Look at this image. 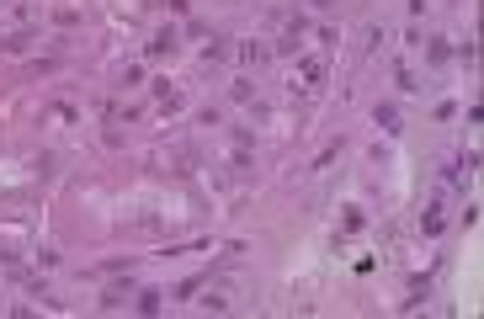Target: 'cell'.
<instances>
[{
	"label": "cell",
	"instance_id": "6da1fadb",
	"mask_svg": "<svg viewBox=\"0 0 484 319\" xmlns=\"http://www.w3.org/2000/svg\"><path fill=\"white\" fill-rule=\"evenodd\" d=\"M442 208H447V197L437 192V197L426 202V213H421V229H426V234H442V224H447V213H442Z\"/></svg>",
	"mask_w": 484,
	"mask_h": 319
},
{
	"label": "cell",
	"instance_id": "7a4b0ae2",
	"mask_svg": "<svg viewBox=\"0 0 484 319\" xmlns=\"http://www.w3.org/2000/svg\"><path fill=\"white\" fill-rule=\"evenodd\" d=\"M378 128L383 133H399V112H394V106H378Z\"/></svg>",
	"mask_w": 484,
	"mask_h": 319
},
{
	"label": "cell",
	"instance_id": "3957f363",
	"mask_svg": "<svg viewBox=\"0 0 484 319\" xmlns=\"http://www.w3.org/2000/svg\"><path fill=\"white\" fill-rule=\"evenodd\" d=\"M166 48H176V32H160V38L150 43V54H166Z\"/></svg>",
	"mask_w": 484,
	"mask_h": 319
}]
</instances>
